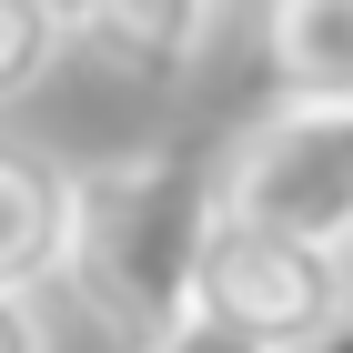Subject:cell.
Segmentation results:
<instances>
[{
	"mask_svg": "<svg viewBox=\"0 0 353 353\" xmlns=\"http://www.w3.org/2000/svg\"><path fill=\"white\" fill-rule=\"evenodd\" d=\"M222 232V172L202 141H132L71 172V252L61 293L121 353H152L202 313V263Z\"/></svg>",
	"mask_w": 353,
	"mask_h": 353,
	"instance_id": "1",
	"label": "cell"
},
{
	"mask_svg": "<svg viewBox=\"0 0 353 353\" xmlns=\"http://www.w3.org/2000/svg\"><path fill=\"white\" fill-rule=\"evenodd\" d=\"M212 172H222V212L232 222L353 243V101L272 91L243 132L212 152Z\"/></svg>",
	"mask_w": 353,
	"mask_h": 353,
	"instance_id": "2",
	"label": "cell"
},
{
	"mask_svg": "<svg viewBox=\"0 0 353 353\" xmlns=\"http://www.w3.org/2000/svg\"><path fill=\"white\" fill-rule=\"evenodd\" d=\"M202 313L243 323L272 353H303L353 313V243H313V232H272V222L222 212L212 263H202Z\"/></svg>",
	"mask_w": 353,
	"mask_h": 353,
	"instance_id": "3",
	"label": "cell"
},
{
	"mask_svg": "<svg viewBox=\"0 0 353 353\" xmlns=\"http://www.w3.org/2000/svg\"><path fill=\"white\" fill-rule=\"evenodd\" d=\"M61 252H71V172L30 141H0V283L41 293L61 283Z\"/></svg>",
	"mask_w": 353,
	"mask_h": 353,
	"instance_id": "4",
	"label": "cell"
},
{
	"mask_svg": "<svg viewBox=\"0 0 353 353\" xmlns=\"http://www.w3.org/2000/svg\"><path fill=\"white\" fill-rule=\"evenodd\" d=\"M212 30H222V0H101L81 41L121 81H182V71H202Z\"/></svg>",
	"mask_w": 353,
	"mask_h": 353,
	"instance_id": "5",
	"label": "cell"
},
{
	"mask_svg": "<svg viewBox=\"0 0 353 353\" xmlns=\"http://www.w3.org/2000/svg\"><path fill=\"white\" fill-rule=\"evenodd\" d=\"M272 91L303 101H353V0H252Z\"/></svg>",
	"mask_w": 353,
	"mask_h": 353,
	"instance_id": "6",
	"label": "cell"
},
{
	"mask_svg": "<svg viewBox=\"0 0 353 353\" xmlns=\"http://www.w3.org/2000/svg\"><path fill=\"white\" fill-rule=\"evenodd\" d=\"M61 41H71V30H61L41 0H0V111L21 101V91H41V81H51Z\"/></svg>",
	"mask_w": 353,
	"mask_h": 353,
	"instance_id": "7",
	"label": "cell"
},
{
	"mask_svg": "<svg viewBox=\"0 0 353 353\" xmlns=\"http://www.w3.org/2000/svg\"><path fill=\"white\" fill-rule=\"evenodd\" d=\"M152 353H272V343H252L243 323H222V313H192V323H172Z\"/></svg>",
	"mask_w": 353,
	"mask_h": 353,
	"instance_id": "8",
	"label": "cell"
},
{
	"mask_svg": "<svg viewBox=\"0 0 353 353\" xmlns=\"http://www.w3.org/2000/svg\"><path fill=\"white\" fill-rule=\"evenodd\" d=\"M0 353H51L41 303H30V293H10V283H0Z\"/></svg>",
	"mask_w": 353,
	"mask_h": 353,
	"instance_id": "9",
	"label": "cell"
},
{
	"mask_svg": "<svg viewBox=\"0 0 353 353\" xmlns=\"http://www.w3.org/2000/svg\"><path fill=\"white\" fill-rule=\"evenodd\" d=\"M41 10H51V21H61V30H81V21H91V10H101V0H41Z\"/></svg>",
	"mask_w": 353,
	"mask_h": 353,
	"instance_id": "10",
	"label": "cell"
}]
</instances>
